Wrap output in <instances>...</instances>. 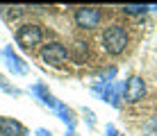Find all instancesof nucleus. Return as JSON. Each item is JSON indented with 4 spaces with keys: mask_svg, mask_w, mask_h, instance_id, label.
<instances>
[{
    "mask_svg": "<svg viewBox=\"0 0 157 136\" xmlns=\"http://www.w3.org/2000/svg\"><path fill=\"white\" fill-rule=\"evenodd\" d=\"M0 136H2V132H0Z\"/></svg>",
    "mask_w": 157,
    "mask_h": 136,
    "instance_id": "19",
    "label": "nucleus"
},
{
    "mask_svg": "<svg viewBox=\"0 0 157 136\" xmlns=\"http://www.w3.org/2000/svg\"><path fill=\"white\" fill-rule=\"evenodd\" d=\"M0 89H2L5 93H9V95H21V91L16 89V86H12L7 79H5V77H0Z\"/></svg>",
    "mask_w": 157,
    "mask_h": 136,
    "instance_id": "13",
    "label": "nucleus"
},
{
    "mask_svg": "<svg viewBox=\"0 0 157 136\" xmlns=\"http://www.w3.org/2000/svg\"><path fill=\"white\" fill-rule=\"evenodd\" d=\"M34 136H52V134L48 132V129H43V127H39V129H36V132H34Z\"/></svg>",
    "mask_w": 157,
    "mask_h": 136,
    "instance_id": "17",
    "label": "nucleus"
},
{
    "mask_svg": "<svg viewBox=\"0 0 157 136\" xmlns=\"http://www.w3.org/2000/svg\"><path fill=\"white\" fill-rule=\"evenodd\" d=\"M105 132H107V136H121V134L116 132V127H114V125H107V127H105Z\"/></svg>",
    "mask_w": 157,
    "mask_h": 136,
    "instance_id": "16",
    "label": "nucleus"
},
{
    "mask_svg": "<svg viewBox=\"0 0 157 136\" xmlns=\"http://www.w3.org/2000/svg\"><path fill=\"white\" fill-rule=\"evenodd\" d=\"M41 59L52 68H64L68 61V50L62 41H48L41 46Z\"/></svg>",
    "mask_w": 157,
    "mask_h": 136,
    "instance_id": "3",
    "label": "nucleus"
},
{
    "mask_svg": "<svg viewBox=\"0 0 157 136\" xmlns=\"http://www.w3.org/2000/svg\"><path fill=\"white\" fill-rule=\"evenodd\" d=\"M146 95V82L139 77V75H132V77H128L125 86H123V97H125V102L130 105H137V102H141Z\"/></svg>",
    "mask_w": 157,
    "mask_h": 136,
    "instance_id": "5",
    "label": "nucleus"
},
{
    "mask_svg": "<svg viewBox=\"0 0 157 136\" xmlns=\"http://www.w3.org/2000/svg\"><path fill=\"white\" fill-rule=\"evenodd\" d=\"M66 136H75V132H73V129H68V132H66Z\"/></svg>",
    "mask_w": 157,
    "mask_h": 136,
    "instance_id": "18",
    "label": "nucleus"
},
{
    "mask_svg": "<svg viewBox=\"0 0 157 136\" xmlns=\"http://www.w3.org/2000/svg\"><path fill=\"white\" fill-rule=\"evenodd\" d=\"M150 9H155V7H150V5H123L121 12H123V14H132V16H137V14H146V12H150Z\"/></svg>",
    "mask_w": 157,
    "mask_h": 136,
    "instance_id": "12",
    "label": "nucleus"
},
{
    "mask_svg": "<svg viewBox=\"0 0 157 136\" xmlns=\"http://www.w3.org/2000/svg\"><path fill=\"white\" fill-rule=\"evenodd\" d=\"M32 95H36V97H39V100L43 102V105L50 107V109H57V107H59L57 97H55V95H50V91H48V89H46V84H41V82L32 86Z\"/></svg>",
    "mask_w": 157,
    "mask_h": 136,
    "instance_id": "8",
    "label": "nucleus"
},
{
    "mask_svg": "<svg viewBox=\"0 0 157 136\" xmlns=\"http://www.w3.org/2000/svg\"><path fill=\"white\" fill-rule=\"evenodd\" d=\"M73 20L82 30H94V27L100 25L102 12H100V7H78L73 12Z\"/></svg>",
    "mask_w": 157,
    "mask_h": 136,
    "instance_id": "4",
    "label": "nucleus"
},
{
    "mask_svg": "<svg viewBox=\"0 0 157 136\" xmlns=\"http://www.w3.org/2000/svg\"><path fill=\"white\" fill-rule=\"evenodd\" d=\"M43 41V27L39 23H23L16 30V43L21 50H34Z\"/></svg>",
    "mask_w": 157,
    "mask_h": 136,
    "instance_id": "2",
    "label": "nucleus"
},
{
    "mask_svg": "<svg viewBox=\"0 0 157 136\" xmlns=\"http://www.w3.org/2000/svg\"><path fill=\"white\" fill-rule=\"evenodd\" d=\"M102 48H105V52L112 54V57L123 54V50L128 48V32L121 23H112L102 32Z\"/></svg>",
    "mask_w": 157,
    "mask_h": 136,
    "instance_id": "1",
    "label": "nucleus"
},
{
    "mask_svg": "<svg viewBox=\"0 0 157 136\" xmlns=\"http://www.w3.org/2000/svg\"><path fill=\"white\" fill-rule=\"evenodd\" d=\"M82 113H84V118H86V125H89V129H94V127H96V116H94V111L84 107Z\"/></svg>",
    "mask_w": 157,
    "mask_h": 136,
    "instance_id": "15",
    "label": "nucleus"
},
{
    "mask_svg": "<svg viewBox=\"0 0 157 136\" xmlns=\"http://www.w3.org/2000/svg\"><path fill=\"white\" fill-rule=\"evenodd\" d=\"M0 132L2 136H28V129L14 118H0Z\"/></svg>",
    "mask_w": 157,
    "mask_h": 136,
    "instance_id": "7",
    "label": "nucleus"
},
{
    "mask_svg": "<svg viewBox=\"0 0 157 136\" xmlns=\"http://www.w3.org/2000/svg\"><path fill=\"white\" fill-rule=\"evenodd\" d=\"M144 132L148 134V136H157V116L150 118V120L144 125Z\"/></svg>",
    "mask_w": 157,
    "mask_h": 136,
    "instance_id": "14",
    "label": "nucleus"
},
{
    "mask_svg": "<svg viewBox=\"0 0 157 136\" xmlns=\"http://www.w3.org/2000/svg\"><path fill=\"white\" fill-rule=\"evenodd\" d=\"M86 54H89V48H86V43L84 41H75L73 43V48L68 50V57H73V61H78V64H82L84 59H86Z\"/></svg>",
    "mask_w": 157,
    "mask_h": 136,
    "instance_id": "9",
    "label": "nucleus"
},
{
    "mask_svg": "<svg viewBox=\"0 0 157 136\" xmlns=\"http://www.w3.org/2000/svg\"><path fill=\"white\" fill-rule=\"evenodd\" d=\"M2 59H5V64H7V68H9V73H14V75H25L28 73V64L23 61V59L16 54L12 48H2Z\"/></svg>",
    "mask_w": 157,
    "mask_h": 136,
    "instance_id": "6",
    "label": "nucleus"
},
{
    "mask_svg": "<svg viewBox=\"0 0 157 136\" xmlns=\"http://www.w3.org/2000/svg\"><path fill=\"white\" fill-rule=\"evenodd\" d=\"M55 111H57V116H59L64 123L68 125V129H73V127H75V123H78V120H75V113H73V109H68L66 105H62V102H59V107L55 109Z\"/></svg>",
    "mask_w": 157,
    "mask_h": 136,
    "instance_id": "10",
    "label": "nucleus"
},
{
    "mask_svg": "<svg viewBox=\"0 0 157 136\" xmlns=\"http://www.w3.org/2000/svg\"><path fill=\"white\" fill-rule=\"evenodd\" d=\"M0 12H2V16H5L7 20H16V18H21V16L25 14V7H21V5H14V7H2Z\"/></svg>",
    "mask_w": 157,
    "mask_h": 136,
    "instance_id": "11",
    "label": "nucleus"
}]
</instances>
